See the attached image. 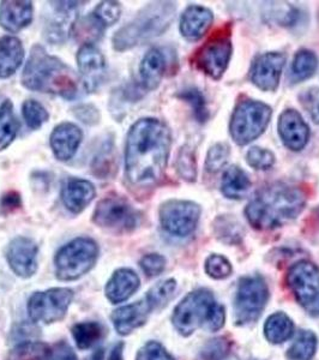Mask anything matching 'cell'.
<instances>
[{
	"label": "cell",
	"mask_w": 319,
	"mask_h": 360,
	"mask_svg": "<svg viewBox=\"0 0 319 360\" xmlns=\"http://www.w3.org/2000/svg\"><path fill=\"white\" fill-rule=\"evenodd\" d=\"M111 149L112 148L105 149L94 159L93 172L100 179H105V178L112 176L115 172L117 165H115V158Z\"/></svg>",
	"instance_id": "ee69618b"
},
{
	"label": "cell",
	"mask_w": 319,
	"mask_h": 360,
	"mask_svg": "<svg viewBox=\"0 0 319 360\" xmlns=\"http://www.w3.org/2000/svg\"><path fill=\"white\" fill-rule=\"evenodd\" d=\"M78 71L86 90L94 91L106 74V59L95 45H83L77 52Z\"/></svg>",
	"instance_id": "e0dca14e"
},
{
	"label": "cell",
	"mask_w": 319,
	"mask_h": 360,
	"mask_svg": "<svg viewBox=\"0 0 319 360\" xmlns=\"http://www.w3.org/2000/svg\"><path fill=\"white\" fill-rule=\"evenodd\" d=\"M318 213H319V209H318Z\"/></svg>",
	"instance_id": "11a10c76"
},
{
	"label": "cell",
	"mask_w": 319,
	"mask_h": 360,
	"mask_svg": "<svg viewBox=\"0 0 319 360\" xmlns=\"http://www.w3.org/2000/svg\"><path fill=\"white\" fill-rule=\"evenodd\" d=\"M150 312L152 309L147 303V300H141L135 304L119 307L112 315L115 330L120 335L131 334L135 329L142 327L147 322L148 316Z\"/></svg>",
	"instance_id": "603a6c76"
},
{
	"label": "cell",
	"mask_w": 319,
	"mask_h": 360,
	"mask_svg": "<svg viewBox=\"0 0 319 360\" xmlns=\"http://www.w3.org/2000/svg\"><path fill=\"white\" fill-rule=\"evenodd\" d=\"M105 30V25L91 13L88 16L78 18L71 34H74V39L83 45H94L103 37Z\"/></svg>",
	"instance_id": "f1b7e54d"
},
{
	"label": "cell",
	"mask_w": 319,
	"mask_h": 360,
	"mask_svg": "<svg viewBox=\"0 0 319 360\" xmlns=\"http://www.w3.org/2000/svg\"><path fill=\"white\" fill-rule=\"evenodd\" d=\"M34 17L32 1L6 0L0 3V25L8 33H18L27 28Z\"/></svg>",
	"instance_id": "7402d4cb"
},
{
	"label": "cell",
	"mask_w": 319,
	"mask_h": 360,
	"mask_svg": "<svg viewBox=\"0 0 319 360\" xmlns=\"http://www.w3.org/2000/svg\"><path fill=\"white\" fill-rule=\"evenodd\" d=\"M273 115V110L269 105L256 100H242L234 110L229 132L235 143L239 146L254 142L262 136L269 125Z\"/></svg>",
	"instance_id": "52a82bcc"
},
{
	"label": "cell",
	"mask_w": 319,
	"mask_h": 360,
	"mask_svg": "<svg viewBox=\"0 0 319 360\" xmlns=\"http://www.w3.org/2000/svg\"><path fill=\"white\" fill-rule=\"evenodd\" d=\"M286 64V56L281 52H266L254 59L251 66L250 79L263 91L278 89Z\"/></svg>",
	"instance_id": "9a60e30c"
},
{
	"label": "cell",
	"mask_w": 319,
	"mask_h": 360,
	"mask_svg": "<svg viewBox=\"0 0 319 360\" xmlns=\"http://www.w3.org/2000/svg\"><path fill=\"white\" fill-rule=\"evenodd\" d=\"M141 213L122 196H107L98 202L93 214V222L100 229L123 234L137 229Z\"/></svg>",
	"instance_id": "ba28073f"
},
{
	"label": "cell",
	"mask_w": 319,
	"mask_h": 360,
	"mask_svg": "<svg viewBox=\"0 0 319 360\" xmlns=\"http://www.w3.org/2000/svg\"><path fill=\"white\" fill-rule=\"evenodd\" d=\"M176 171L179 173V176L188 183L196 181V155H195L193 148L188 147V146L181 148V152L178 154V159H176Z\"/></svg>",
	"instance_id": "74e56055"
},
{
	"label": "cell",
	"mask_w": 319,
	"mask_h": 360,
	"mask_svg": "<svg viewBox=\"0 0 319 360\" xmlns=\"http://www.w3.org/2000/svg\"><path fill=\"white\" fill-rule=\"evenodd\" d=\"M246 161L257 171H268L275 165L274 153L266 148L252 147L246 154Z\"/></svg>",
	"instance_id": "60d3db41"
},
{
	"label": "cell",
	"mask_w": 319,
	"mask_h": 360,
	"mask_svg": "<svg viewBox=\"0 0 319 360\" xmlns=\"http://www.w3.org/2000/svg\"><path fill=\"white\" fill-rule=\"evenodd\" d=\"M306 193L298 185L271 183L259 188L246 205L245 215L251 226L269 231L286 225L303 213Z\"/></svg>",
	"instance_id": "7a4b0ae2"
},
{
	"label": "cell",
	"mask_w": 319,
	"mask_h": 360,
	"mask_svg": "<svg viewBox=\"0 0 319 360\" xmlns=\"http://www.w3.org/2000/svg\"><path fill=\"white\" fill-rule=\"evenodd\" d=\"M269 299V290L262 278L247 276L237 286L234 311L237 324H247L259 319Z\"/></svg>",
	"instance_id": "30bf717a"
},
{
	"label": "cell",
	"mask_w": 319,
	"mask_h": 360,
	"mask_svg": "<svg viewBox=\"0 0 319 360\" xmlns=\"http://www.w3.org/2000/svg\"><path fill=\"white\" fill-rule=\"evenodd\" d=\"M98 21L101 22L105 28L112 27L119 21L122 15V6L118 1H101L93 11Z\"/></svg>",
	"instance_id": "b9f144b4"
},
{
	"label": "cell",
	"mask_w": 319,
	"mask_h": 360,
	"mask_svg": "<svg viewBox=\"0 0 319 360\" xmlns=\"http://www.w3.org/2000/svg\"><path fill=\"white\" fill-rule=\"evenodd\" d=\"M293 332H294V324L292 322V319L283 312H276L266 319L264 334L271 344H282L293 335Z\"/></svg>",
	"instance_id": "f546056e"
},
{
	"label": "cell",
	"mask_w": 319,
	"mask_h": 360,
	"mask_svg": "<svg viewBox=\"0 0 319 360\" xmlns=\"http://www.w3.org/2000/svg\"><path fill=\"white\" fill-rule=\"evenodd\" d=\"M82 139V130L76 124L65 122L54 127L49 143L54 156L59 161H69L77 152Z\"/></svg>",
	"instance_id": "d6986e66"
},
{
	"label": "cell",
	"mask_w": 319,
	"mask_h": 360,
	"mask_svg": "<svg viewBox=\"0 0 319 360\" xmlns=\"http://www.w3.org/2000/svg\"><path fill=\"white\" fill-rule=\"evenodd\" d=\"M225 307L216 303L208 290H197L186 295L173 314L172 321L181 335H191L198 328L217 332L225 326Z\"/></svg>",
	"instance_id": "5b68a950"
},
{
	"label": "cell",
	"mask_w": 319,
	"mask_h": 360,
	"mask_svg": "<svg viewBox=\"0 0 319 360\" xmlns=\"http://www.w3.org/2000/svg\"><path fill=\"white\" fill-rule=\"evenodd\" d=\"M213 22V13L208 8L201 5H190L181 15L179 29L186 40L198 41L208 33Z\"/></svg>",
	"instance_id": "44dd1931"
},
{
	"label": "cell",
	"mask_w": 319,
	"mask_h": 360,
	"mask_svg": "<svg viewBox=\"0 0 319 360\" xmlns=\"http://www.w3.org/2000/svg\"><path fill=\"white\" fill-rule=\"evenodd\" d=\"M37 243L30 238L17 237L10 243L6 250V259L15 274L21 278H30L37 270Z\"/></svg>",
	"instance_id": "2e32d148"
},
{
	"label": "cell",
	"mask_w": 319,
	"mask_h": 360,
	"mask_svg": "<svg viewBox=\"0 0 319 360\" xmlns=\"http://www.w3.org/2000/svg\"><path fill=\"white\" fill-rule=\"evenodd\" d=\"M176 5L172 1H155L144 6L131 22L119 29L112 39L118 52L134 49L164 34L176 17Z\"/></svg>",
	"instance_id": "277c9868"
},
{
	"label": "cell",
	"mask_w": 319,
	"mask_h": 360,
	"mask_svg": "<svg viewBox=\"0 0 319 360\" xmlns=\"http://www.w3.org/2000/svg\"><path fill=\"white\" fill-rule=\"evenodd\" d=\"M74 292L69 288H51L37 292L29 299L28 312L34 322L54 323L66 316Z\"/></svg>",
	"instance_id": "4fadbf2b"
},
{
	"label": "cell",
	"mask_w": 319,
	"mask_h": 360,
	"mask_svg": "<svg viewBox=\"0 0 319 360\" xmlns=\"http://www.w3.org/2000/svg\"><path fill=\"white\" fill-rule=\"evenodd\" d=\"M205 271L210 278L222 280L230 276L233 268L228 259L221 255H211L205 261Z\"/></svg>",
	"instance_id": "7bdbcfd3"
},
{
	"label": "cell",
	"mask_w": 319,
	"mask_h": 360,
	"mask_svg": "<svg viewBox=\"0 0 319 360\" xmlns=\"http://www.w3.org/2000/svg\"><path fill=\"white\" fill-rule=\"evenodd\" d=\"M51 360H78L74 349L70 347L69 344H66L64 341L58 342L53 348H52V358Z\"/></svg>",
	"instance_id": "681fc988"
},
{
	"label": "cell",
	"mask_w": 319,
	"mask_h": 360,
	"mask_svg": "<svg viewBox=\"0 0 319 360\" xmlns=\"http://www.w3.org/2000/svg\"><path fill=\"white\" fill-rule=\"evenodd\" d=\"M20 129L13 111V105L10 100H4L0 105V152L13 143Z\"/></svg>",
	"instance_id": "83f0119b"
},
{
	"label": "cell",
	"mask_w": 319,
	"mask_h": 360,
	"mask_svg": "<svg viewBox=\"0 0 319 360\" xmlns=\"http://www.w3.org/2000/svg\"><path fill=\"white\" fill-rule=\"evenodd\" d=\"M172 147L169 127L156 118L137 120L129 130L125 144V173L139 190L155 188L164 179Z\"/></svg>",
	"instance_id": "6da1fadb"
},
{
	"label": "cell",
	"mask_w": 319,
	"mask_h": 360,
	"mask_svg": "<svg viewBox=\"0 0 319 360\" xmlns=\"http://www.w3.org/2000/svg\"><path fill=\"white\" fill-rule=\"evenodd\" d=\"M287 283L298 303L311 316H319V266L299 261L287 274Z\"/></svg>",
	"instance_id": "9c48e42d"
},
{
	"label": "cell",
	"mask_w": 319,
	"mask_h": 360,
	"mask_svg": "<svg viewBox=\"0 0 319 360\" xmlns=\"http://www.w3.org/2000/svg\"><path fill=\"white\" fill-rule=\"evenodd\" d=\"M124 344L115 345L113 349H112L111 356H110V360H124Z\"/></svg>",
	"instance_id": "816d5d0a"
},
{
	"label": "cell",
	"mask_w": 319,
	"mask_h": 360,
	"mask_svg": "<svg viewBox=\"0 0 319 360\" xmlns=\"http://www.w3.org/2000/svg\"><path fill=\"white\" fill-rule=\"evenodd\" d=\"M299 100L303 105L304 110L311 117L313 123L319 125V86H312L304 90L299 95Z\"/></svg>",
	"instance_id": "f6af8a7d"
},
{
	"label": "cell",
	"mask_w": 319,
	"mask_h": 360,
	"mask_svg": "<svg viewBox=\"0 0 319 360\" xmlns=\"http://www.w3.org/2000/svg\"><path fill=\"white\" fill-rule=\"evenodd\" d=\"M139 266L147 276L155 278L157 275L161 274L166 268V258L159 254L145 255L139 261Z\"/></svg>",
	"instance_id": "bcb514c9"
},
{
	"label": "cell",
	"mask_w": 319,
	"mask_h": 360,
	"mask_svg": "<svg viewBox=\"0 0 319 360\" xmlns=\"http://www.w3.org/2000/svg\"><path fill=\"white\" fill-rule=\"evenodd\" d=\"M251 188L247 173L237 166H230L222 176L221 193L228 200H242Z\"/></svg>",
	"instance_id": "4316f807"
},
{
	"label": "cell",
	"mask_w": 319,
	"mask_h": 360,
	"mask_svg": "<svg viewBox=\"0 0 319 360\" xmlns=\"http://www.w3.org/2000/svg\"><path fill=\"white\" fill-rule=\"evenodd\" d=\"M22 115L30 129L37 130L48 120L49 115L45 107L35 100H27L22 106Z\"/></svg>",
	"instance_id": "f35d334b"
},
{
	"label": "cell",
	"mask_w": 319,
	"mask_h": 360,
	"mask_svg": "<svg viewBox=\"0 0 319 360\" xmlns=\"http://www.w3.org/2000/svg\"><path fill=\"white\" fill-rule=\"evenodd\" d=\"M25 88L45 94L74 100L79 90V79L74 70L59 58L51 56L40 45L34 46L22 74Z\"/></svg>",
	"instance_id": "3957f363"
},
{
	"label": "cell",
	"mask_w": 319,
	"mask_h": 360,
	"mask_svg": "<svg viewBox=\"0 0 319 360\" xmlns=\"http://www.w3.org/2000/svg\"><path fill=\"white\" fill-rule=\"evenodd\" d=\"M25 59V47L16 37H0V78H8L16 72Z\"/></svg>",
	"instance_id": "d4e9b609"
},
{
	"label": "cell",
	"mask_w": 319,
	"mask_h": 360,
	"mask_svg": "<svg viewBox=\"0 0 319 360\" xmlns=\"http://www.w3.org/2000/svg\"><path fill=\"white\" fill-rule=\"evenodd\" d=\"M178 98L184 100L185 103L190 105L198 123L204 124L208 120L209 110L207 107L204 95L201 90L197 89L195 86L186 88V89L181 90V93L178 94Z\"/></svg>",
	"instance_id": "8d00e7d4"
},
{
	"label": "cell",
	"mask_w": 319,
	"mask_h": 360,
	"mask_svg": "<svg viewBox=\"0 0 319 360\" xmlns=\"http://www.w3.org/2000/svg\"><path fill=\"white\" fill-rule=\"evenodd\" d=\"M74 115L88 125H95L100 122V112L93 105H79L74 108Z\"/></svg>",
	"instance_id": "c3c4849f"
},
{
	"label": "cell",
	"mask_w": 319,
	"mask_h": 360,
	"mask_svg": "<svg viewBox=\"0 0 319 360\" xmlns=\"http://www.w3.org/2000/svg\"><path fill=\"white\" fill-rule=\"evenodd\" d=\"M229 154H230V149L227 143L220 142V143L211 146L207 154V159H205L207 172L211 173V174L220 172L228 162Z\"/></svg>",
	"instance_id": "ab89813d"
},
{
	"label": "cell",
	"mask_w": 319,
	"mask_h": 360,
	"mask_svg": "<svg viewBox=\"0 0 319 360\" xmlns=\"http://www.w3.org/2000/svg\"><path fill=\"white\" fill-rule=\"evenodd\" d=\"M278 135L283 144L293 152H300L310 139V127L295 110H286L278 118Z\"/></svg>",
	"instance_id": "ac0fdd59"
},
{
	"label": "cell",
	"mask_w": 319,
	"mask_h": 360,
	"mask_svg": "<svg viewBox=\"0 0 319 360\" xmlns=\"http://www.w3.org/2000/svg\"><path fill=\"white\" fill-rule=\"evenodd\" d=\"M318 68V58L310 49H300L292 62V77L295 82H301L312 77Z\"/></svg>",
	"instance_id": "4dcf8cb0"
},
{
	"label": "cell",
	"mask_w": 319,
	"mask_h": 360,
	"mask_svg": "<svg viewBox=\"0 0 319 360\" xmlns=\"http://www.w3.org/2000/svg\"><path fill=\"white\" fill-rule=\"evenodd\" d=\"M105 359V354H103V349H98L96 352L91 356V360H103Z\"/></svg>",
	"instance_id": "f5cc1de1"
},
{
	"label": "cell",
	"mask_w": 319,
	"mask_h": 360,
	"mask_svg": "<svg viewBox=\"0 0 319 360\" xmlns=\"http://www.w3.org/2000/svg\"><path fill=\"white\" fill-rule=\"evenodd\" d=\"M103 327L98 322H82L72 328V336L81 349L94 346L103 336Z\"/></svg>",
	"instance_id": "e575fe53"
},
{
	"label": "cell",
	"mask_w": 319,
	"mask_h": 360,
	"mask_svg": "<svg viewBox=\"0 0 319 360\" xmlns=\"http://www.w3.org/2000/svg\"><path fill=\"white\" fill-rule=\"evenodd\" d=\"M214 231L221 242L239 244L244 237V229L240 222L232 215H220L214 221Z\"/></svg>",
	"instance_id": "1f68e13d"
},
{
	"label": "cell",
	"mask_w": 319,
	"mask_h": 360,
	"mask_svg": "<svg viewBox=\"0 0 319 360\" xmlns=\"http://www.w3.org/2000/svg\"><path fill=\"white\" fill-rule=\"evenodd\" d=\"M317 336L308 330L299 333L294 342L287 352L289 360H311L317 349Z\"/></svg>",
	"instance_id": "d6a6232c"
},
{
	"label": "cell",
	"mask_w": 319,
	"mask_h": 360,
	"mask_svg": "<svg viewBox=\"0 0 319 360\" xmlns=\"http://www.w3.org/2000/svg\"><path fill=\"white\" fill-rule=\"evenodd\" d=\"M201 213V207L195 202L169 200L160 207V222L167 233L188 237L197 229Z\"/></svg>",
	"instance_id": "8fae6325"
},
{
	"label": "cell",
	"mask_w": 319,
	"mask_h": 360,
	"mask_svg": "<svg viewBox=\"0 0 319 360\" xmlns=\"http://www.w3.org/2000/svg\"><path fill=\"white\" fill-rule=\"evenodd\" d=\"M136 360H174L162 345L150 341L139 349Z\"/></svg>",
	"instance_id": "7dc6e473"
},
{
	"label": "cell",
	"mask_w": 319,
	"mask_h": 360,
	"mask_svg": "<svg viewBox=\"0 0 319 360\" xmlns=\"http://www.w3.org/2000/svg\"><path fill=\"white\" fill-rule=\"evenodd\" d=\"M20 205H21V196L13 191L4 195L0 201V207L1 209H4L5 212L15 210V209L20 208Z\"/></svg>",
	"instance_id": "f907efd6"
},
{
	"label": "cell",
	"mask_w": 319,
	"mask_h": 360,
	"mask_svg": "<svg viewBox=\"0 0 319 360\" xmlns=\"http://www.w3.org/2000/svg\"><path fill=\"white\" fill-rule=\"evenodd\" d=\"M82 3L78 1H53L49 3L46 13L44 33L51 44L65 41L77 22L78 10Z\"/></svg>",
	"instance_id": "5bb4252c"
},
{
	"label": "cell",
	"mask_w": 319,
	"mask_h": 360,
	"mask_svg": "<svg viewBox=\"0 0 319 360\" xmlns=\"http://www.w3.org/2000/svg\"><path fill=\"white\" fill-rule=\"evenodd\" d=\"M221 360H237V356H225L223 359Z\"/></svg>",
	"instance_id": "db71d44e"
},
{
	"label": "cell",
	"mask_w": 319,
	"mask_h": 360,
	"mask_svg": "<svg viewBox=\"0 0 319 360\" xmlns=\"http://www.w3.org/2000/svg\"><path fill=\"white\" fill-rule=\"evenodd\" d=\"M233 53L229 33L216 34L193 56V64L209 77L219 81L228 68Z\"/></svg>",
	"instance_id": "7c38bea8"
},
{
	"label": "cell",
	"mask_w": 319,
	"mask_h": 360,
	"mask_svg": "<svg viewBox=\"0 0 319 360\" xmlns=\"http://www.w3.org/2000/svg\"><path fill=\"white\" fill-rule=\"evenodd\" d=\"M164 71V54L159 49H149L139 65V76L142 86L147 90H155L162 81Z\"/></svg>",
	"instance_id": "484cf974"
},
{
	"label": "cell",
	"mask_w": 319,
	"mask_h": 360,
	"mask_svg": "<svg viewBox=\"0 0 319 360\" xmlns=\"http://www.w3.org/2000/svg\"><path fill=\"white\" fill-rule=\"evenodd\" d=\"M176 290V281L174 278H168L161 283H156L155 286L148 292L147 303L152 310H160L167 305L168 302L173 298Z\"/></svg>",
	"instance_id": "d590c367"
},
{
	"label": "cell",
	"mask_w": 319,
	"mask_h": 360,
	"mask_svg": "<svg viewBox=\"0 0 319 360\" xmlns=\"http://www.w3.org/2000/svg\"><path fill=\"white\" fill-rule=\"evenodd\" d=\"M52 348L44 342H23L8 354V360H51Z\"/></svg>",
	"instance_id": "836d02e7"
},
{
	"label": "cell",
	"mask_w": 319,
	"mask_h": 360,
	"mask_svg": "<svg viewBox=\"0 0 319 360\" xmlns=\"http://www.w3.org/2000/svg\"><path fill=\"white\" fill-rule=\"evenodd\" d=\"M96 196L91 181L81 178H69L62 188V201L72 214L82 213Z\"/></svg>",
	"instance_id": "ffe728a7"
},
{
	"label": "cell",
	"mask_w": 319,
	"mask_h": 360,
	"mask_svg": "<svg viewBox=\"0 0 319 360\" xmlns=\"http://www.w3.org/2000/svg\"><path fill=\"white\" fill-rule=\"evenodd\" d=\"M139 278L135 271L122 268L115 271L106 285L107 298L113 304L123 303L138 290Z\"/></svg>",
	"instance_id": "cb8c5ba5"
},
{
	"label": "cell",
	"mask_w": 319,
	"mask_h": 360,
	"mask_svg": "<svg viewBox=\"0 0 319 360\" xmlns=\"http://www.w3.org/2000/svg\"><path fill=\"white\" fill-rule=\"evenodd\" d=\"M98 246L91 238H76L58 251L54 257L56 275L63 281L82 278L98 261Z\"/></svg>",
	"instance_id": "8992f818"
}]
</instances>
